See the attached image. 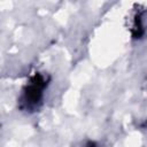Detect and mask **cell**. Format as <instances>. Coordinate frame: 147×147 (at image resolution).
I'll return each instance as SVG.
<instances>
[{
	"label": "cell",
	"instance_id": "6da1fadb",
	"mask_svg": "<svg viewBox=\"0 0 147 147\" xmlns=\"http://www.w3.org/2000/svg\"><path fill=\"white\" fill-rule=\"evenodd\" d=\"M49 84L48 76L34 72L23 86L17 100V106L22 111L33 113L42 105L45 91Z\"/></svg>",
	"mask_w": 147,
	"mask_h": 147
},
{
	"label": "cell",
	"instance_id": "7a4b0ae2",
	"mask_svg": "<svg viewBox=\"0 0 147 147\" xmlns=\"http://www.w3.org/2000/svg\"><path fill=\"white\" fill-rule=\"evenodd\" d=\"M131 36L133 39H140L144 37L146 32V24H145V10H136L133 14V18L131 22Z\"/></svg>",
	"mask_w": 147,
	"mask_h": 147
}]
</instances>
